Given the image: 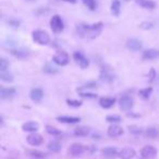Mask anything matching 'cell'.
<instances>
[{
	"label": "cell",
	"instance_id": "24",
	"mask_svg": "<svg viewBox=\"0 0 159 159\" xmlns=\"http://www.w3.org/2000/svg\"><path fill=\"white\" fill-rule=\"evenodd\" d=\"M0 80L2 81V82L6 83H11L13 81V75H12L11 72L9 71H1L0 72Z\"/></svg>",
	"mask_w": 159,
	"mask_h": 159
},
{
	"label": "cell",
	"instance_id": "21",
	"mask_svg": "<svg viewBox=\"0 0 159 159\" xmlns=\"http://www.w3.org/2000/svg\"><path fill=\"white\" fill-rule=\"evenodd\" d=\"M100 79H102V81H105V82L110 83L115 80V77H113V74L109 70H107V69H102V72H100Z\"/></svg>",
	"mask_w": 159,
	"mask_h": 159
},
{
	"label": "cell",
	"instance_id": "28",
	"mask_svg": "<svg viewBox=\"0 0 159 159\" xmlns=\"http://www.w3.org/2000/svg\"><path fill=\"white\" fill-rule=\"evenodd\" d=\"M48 149L50 150V152H57L61 149V144L57 141H51V142H49V144H48Z\"/></svg>",
	"mask_w": 159,
	"mask_h": 159
},
{
	"label": "cell",
	"instance_id": "32",
	"mask_svg": "<svg viewBox=\"0 0 159 159\" xmlns=\"http://www.w3.org/2000/svg\"><path fill=\"white\" fill-rule=\"evenodd\" d=\"M66 104L70 107H73V108H79V107L82 106L83 102L81 100H76V99H68L66 100Z\"/></svg>",
	"mask_w": 159,
	"mask_h": 159
},
{
	"label": "cell",
	"instance_id": "1",
	"mask_svg": "<svg viewBox=\"0 0 159 159\" xmlns=\"http://www.w3.org/2000/svg\"><path fill=\"white\" fill-rule=\"evenodd\" d=\"M102 22L95 23V24H80L76 26V32L77 35H80L81 37H84L86 39H94L96 38L102 31Z\"/></svg>",
	"mask_w": 159,
	"mask_h": 159
},
{
	"label": "cell",
	"instance_id": "5",
	"mask_svg": "<svg viewBox=\"0 0 159 159\" xmlns=\"http://www.w3.org/2000/svg\"><path fill=\"white\" fill-rule=\"evenodd\" d=\"M73 58H74L75 62L81 66V69H86L89 66V60L81 51H75L73 53Z\"/></svg>",
	"mask_w": 159,
	"mask_h": 159
},
{
	"label": "cell",
	"instance_id": "41",
	"mask_svg": "<svg viewBox=\"0 0 159 159\" xmlns=\"http://www.w3.org/2000/svg\"><path fill=\"white\" fill-rule=\"evenodd\" d=\"M62 1H66V2H69V3H75L76 2V0H62Z\"/></svg>",
	"mask_w": 159,
	"mask_h": 159
},
{
	"label": "cell",
	"instance_id": "23",
	"mask_svg": "<svg viewBox=\"0 0 159 159\" xmlns=\"http://www.w3.org/2000/svg\"><path fill=\"white\" fill-rule=\"evenodd\" d=\"M136 3L144 9H154L156 7V3L152 0H136Z\"/></svg>",
	"mask_w": 159,
	"mask_h": 159
},
{
	"label": "cell",
	"instance_id": "19",
	"mask_svg": "<svg viewBox=\"0 0 159 159\" xmlns=\"http://www.w3.org/2000/svg\"><path fill=\"white\" fill-rule=\"evenodd\" d=\"M43 96H44V93L40 89H33L30 93L31 99L35 102H39L43 99Z\"/></svg>",
	"mask_w": 159,
	"mask_h": 159
},
{
	"label": "cell",
	"instance_id": "7",
	"mask_svg": "<svg viewBox=\"0 0 159 159\" xmlns=\"http://www.w3.org/2000/svg\"><path fill=\"white\" fill-rule=\"evenodd\" d=\"M119 106L122 110L129 111L134 106V100H133V98L130 97V96H123V97H121L119 99Z\"/></svg>",
	"mask_w": 159,
	"mask_h": 159
},
{
	"label": "cell",
	"instance_id": "3",
	"mask_svg": "<svg viewBox=\"0 0 159 159\" xmlns=\"http://www.w3.org/2000/svg\"><path fill=\"white\" fill-rule=\"evenodd\" d=\"M50 27L52 30V32H55L56 34L61 33L64 30V23L62 21L61 16L56 14V16H52L50 19Z\"/></svg>",
	"mask_w": 159,
	"mask_h": 159
},
{
	"label": "cell",
	"instance_id": "35",
	"mask_svg": "<svg viewBox=\"0 0 159 159\" xmlns=\"http://www.w3.org/2000/svg\"><path fill=\"white\" fill-rule=\"evenodd\" d=\"M129 130H130L131 133H133V134H135V135H139L142 133V129L137 125H130L129 126Z\"/></svg>",
	"mask_w": 159,
	"mask_h": 159
},
{
	"label": "cell",
	"instance_id": "29",
	"mask_svg": "<svg viewBox=\"0 0 159 159\" xmlns=\"http://www.w3.org/2000/svg\"><path fill=\"white\" fill-rule=\"evenodd\" d=\"M46 131H47V133H48V134L53 135V136H58V135L61 134V131L58 130L57 128H55V126H52V125H47L46 126Z\"/></svg>",
	"mask_w": 159,
	"mask_h": 159
},
{
	"label": "cell",
	"instance_id": "40",
	"mask_svg": "<svg viewBox=\"0 0 159 159\" xmlns=\"http://www.w3.org/2000/svg\"><path fill=\"white\" fill-rule=\"evenodd\" d=\"M8 23H9L11 26H20V22H19V21L10 20V21H8Z\"/></svg>",
	"mask_w": 159,
	"mask_h": 159
},
{
	"label": "cell",
	"instance_id": "38",
	"mask_svg": "<svg viewBox=\"0 0 159 159\" xmlns=\"http://www.w3.org/2000/svg\"><path fill=\"white\" fill-rule=\"evenodd\" d=\"M148 77H149V82H152L155 80V77H156V71H155V69H150L149 72H148Z\"/></svg>",
	"mask_w": 159,
	"mask_h": 159
},
{
	"label": "cell",
	"instance_id": "31",
	"mask_svg": "<svg viewBox=\"0 0 159 159\" xmlns=\"http://www.w3.org/2000/svg\"><path fill=\"white\" fill-rule=\"evenodd\" d=\"M146 135L150 139H156L158 136V130L156 128H148L146 130Z\"/></svg>",
	"mask_w": 159,
	"mask_h": 159
},
{
	"label": "cell",
	"instance_id": "15",
	"mask_svg": "<svg viewBox=\"0 0 159 159\" xmlns=\"http://www.w3.org/2000/svg\"><path fill=\"white\" fill-rule=\"evenodd\" d=\"M16 89L13 87H2L0 89V97L1 99H10L16 95Z\"/></svg>",
	"mask_w": 159,
	"mask_h": 159
},
{
	"label": "cell",
	"instance_id": "16",
	"mask_svg": "<svg viewBox=\"0 0 159 159\" xmlns=\"http://www.w3.org/2000/svg\"><path fill=\"white\" fill-rule=\"evenodd\" d=\"M116 104V98L113 97H102L99 99V106L104 109H109Z\"/></svg>",
	"mask_w": 159,
	"mask_h": 159
},
{
	"label": "cell",
	"instance_id": "27",
	"mask_svg": "<svg viewBox=\"0 0 159 159\" xmlns=\"http://www.w3.org/2000/svg\"><path fill=\"white\" fill-rule=\"evenodd\" d=\"M152 87H146V89H139V97L143 98V99H148L149 96L152 95Z\"/></svg>",
	"mask_w": 159,
	"mask_h": 159
},
{
	"label": "cell",
	"instance_id": "20",
	"mask_svg": "<svg viewBox=\"0 0 159 159\" xmlns=\"http://www.w3.org/2000/svg\"><path fill=\"white\" fill-rule=\"evenodd\" d=\"M158 57H159V51L155 50V49H147V50L144 51L143 56H142V58L144 60H154Z\"/></svg>",
	"mask_w": 159,
	"mask_h": 159
},
{
	"label": "cell",
	"instance_id": "6",
	"mask_svg": "<svg viewBox=\"0 0 159 159\" xmlns=\"http://www.w3.org/2000/svg\"><path fill=\"white\" fill-rule=\"evenodd\" d=\"M157 155V149L152 145H146L141 149V156L143 159H152Z\"/></svg>",
	"mask_w": 159,
	"mask_h": 159
},
{
	"label": "cell",
	"instance_id": "9",
	"mask_svg": "<svg viewBox=\"0 0 159 159\" xmlns=\"http://www.w3.org/2000/svg\"><path fill=\"white\" fill-rule=\"evenodd\" d=\"M84 152H85V147L82 144H79V143L72 144L70 146V148H69V152L74 157L81 156V155L84 154Z\"/></svg>",
	"mask_w": 159,
	"mask_h": 159
},
{
	"label": "cell",
	"instance_id": "10",
	"mask_svg": "<svg viewBox=\"0 0 159 159\" xmlns=\"http://www.w3.org/2000/svg\"><path fill=\"white\" fill-rule=\"evenodd\" d=\"M123 132L124 131H123V129H122V126L118 125V124H112V125L109 126L108 130H107V134L110 137H119L123 134Z\"/></svg>",
	"mask_w": 159,
	"mask_h": 159
},
{
	"label": "cell",
	"instance_id": "2",
	"mask_svg": "<svg viewBox=\"0 0 159 159\" xmlns=\"http://www.w3.org/2000/svg\"><path fill=\"white\" fill-rule=\"evenodd\" d=\"M32 37H33L34 42L38 45L42 46H46L50 43V36L47 32L42 31V30H36L32 33Z\"/></svg>",
	"mask_w": 159,
	"mask_h": 159
},
{
	"label": "cell",
	"instance_id": "12",
	"mask_svg": "<svg viewBox=\"0 0 159 159\" xmlns=\"http://www.w3.org/2000/svg\"><path fill=\"white\" fill-rule=\"evenodd\" d=\"M119 150H118L117 147H113V146H108V147H105L102 149V154L104 157L108 159H112V158H116V157L119 155Z\"/></svg>",
	"mask_w": 159,
	"mask_h": 159
},
{
	"label": "cell",
	"instance_id": "36",
	"mask_svg": "<svg viewBox=\"0 0 159 159\" xmlns=\"http://www.w3.org/2000/svg\"><path fill=\"white\" fill-rule=\"evenodd\" d=\"M80 96L83 98H89V99H93V98H96L97 95L93 93H86V92H80Z\"/></svg>",
	"mask_w": 159,
	"mask_h": 159
},
{
	"label": "cell",
	"instance_id": "17",
	"mask_svg": "<svg viewBox=\"0 0 159 159\" xmlns=\"http://www.w3.org/2000/svg\"><path fill=\"white\" fill-rule=\"evenodd\" d=\"M39 129V125H38L37 122L34 121H29L25 122L22 125V130L25 131V132H31V133H36V131Z\"/></svg>",
	"mask_w": 159,
	"mask_h": 159
},
{
	"label": "cell",
	"instance_id": "34",
	"mask_svg": "<svg viewBox=\"0 0 159 159\" xmlns=\"http://www.w3.org/2000/svg\"><path fill=\"white\" fill-rule=\"evenodd\" d=\"M8 69H9V62L5 58H1L0 59V72L1 71H7Z\"/></svg>",
	"mask_w": 159,
	"mask_h": 159
},
{
	"label": "cell",
	"instance_id": "30",
	"mask_svg": "<svg viewBox=\"0 0 159 159\" xmlns=\"http://www.w3.org/2000/svg\"><path fill=\"white\" fill-rule=\"evenodd\" d=\"M106 121L109 122V123H119L121 122V117L120 116H117V115H110V116H107L106 118Z\"/></svg>",
	"mask_w": 159,
	"mask_h": 159
},
{
	"label": "cell",
	"instance_id": "22",
	"mask_svg": "<svg viewBox=\"0 0 159 159\" xmlns=\"http://www.w3.org/2000/svg\"><path fill=\"white\" fill-rule=\"evenodd\" d=\"M121 12V3L119 0H112L111 2V13L115 16H119Z\"/></svg>",
	"mask_w": 159,
	"mask_h": 159
},
{
	"label": "cell",
	"instance_id": "37",
	"mask_svg": "<svg viewBox=\"0 0 159 159\" xmlns=\"http://www.w3.org/2000/svg\"><path fill=\"white\" fill-rule=\"evenodd\" d=\"M139 27H141L142 30H152V27H154V24H152V22H142L141 24H139Z\"/></svg>",
	"mask_w": 159,
	"mask_h": 159
},
{
	"label": "cell",
	"instance_id": "42",
	"mask_svg": "<svg viewBox=\"0 0 159 159\" xmlns=\"http://www.w3.org/2000/svg\"><path fill=\"white\" fill-rule=\"evenodd\" d=\"M125 1H130V0H125Z\"/></svg>",
	"mask_w": 159,
	"mask_h": 159
},
{
	"label": "cell",
	"instance_id": "43",
	"mask_svg": "<svg viewBox=\"0 0 159 159\" xmlns=\"http://www.w3.org/2000/svg\"><path fill=\"white\" fill-rule=\"evenodd\" d=\"M30 1H33V0H30Z\"/></svg>",
	"mask_w": 159,
	"mask_h": 159
},
{
	"label": "cell",
	"instance_id": "11",
	"mask_svg": "<svg viewBox=\"0 0 159 159\" xmlns=\"http://www.w3.org/2000/svg\"><path fill=\"white\" fill-rule=\"evenodd\" d=\"M26 141L31 146H39L43 143V136L38 133H32L26 137Z\"/></svg>",
	"mask_w": 159,
	"mask_h": 159
},
{
	"label": "cell",
	"instance_id": "8",
	"mask_svg": "<svg viewBox=\"0 0 159 159\" xmlns=\"http://www.w3.org/2000/svg\"><path fill=\"white\" fill-rule=\"evenodd\" d=\"M10 53H11L12 56H14L16 58H18V59H26V58L30 57V55H31V52H30L29 49L26 48H13L10 50Z\"/></svg>",
	"mask_w": 159,
	"mask_h": 159
},
{
	"label": "cell",
	"instance_id": "39",
	"mask_svg": "<svg viewBox=\"0 0 159 159\" xmlns=\"http://www.w3.org/2000/svg\"><path fill=\"white\" fill-rule=\"evenodd\" d=\"M31 155L34 157H39V158H43V157H44V155H43L42 152H37V150H35V152H31Z\"/></svg>",
	"mask_w": 159,
	"mask_h": 159
},
{
	"label": "cell",
	"instance_id": "26",
	"mask_svg": "<svg viewBox=\"0 0 159 159\" xmlns=\"http://www.w3.org/2000/svg\"><path fill=\"white\" fill-rule=\"evenodd\" d=\"M43 71H44L45 73H47V74H56V73L59 72V69L50 63H46L43 66Z\"/></svg>",
	"mask_w": 159,
	"mask_h": 159
},
{
	"label": "cell",
	"instance_id": "4",
	"mask_svg": "<svg viewBox=\"0 0 159 159\" xmlns=\"http://www.w3.org/2000/svg\"><path fill=\"white\" fill-rule=\"evenodd\" d=\"M52 61L55 62L56 64H58V66H66V64L69 63V61H70V57H69V55L66 52V51L60 50L52 57Z\"/></svg>",
	"mask_w": 159,
	"mask_h": 159
},
{
	"label": "cell",
	"instance_id": "25",
	"mask_svg": "<svg viewBox=\"0 0 159 159\" xmlns=\"http://www.w3.org/2000/svg\"><path fill=\"white\" fill-rule=\"evenodd\" d=\"M89 134V129L87 126H79L74 130L75 136H87Z\"/></svg>",
	"mask_w": 159,
	"mask_h": 159
},
{
	"label": "cell",
	"instance_id": "18",
	"mask_svg": "<svg viewBox=\"0 0 159 159\" xmlns=\"http://www.w3.org/2000/svg\"><path fill=\"white\" fill-rule=\"evenodd\" d=\"M57 120L61 123H66V124H75L79 123L81 121V119L77 117H69V116H61V117H58Z\"/></svg>",
	"mask_w": 159,
	"mask_h": 159
},
{
	"label": "cell",
	"instance_id": "13",
	"mask_svg": "<svg viewBox=\"0 0 159 159\" xmlns=\"http://www.w3.org/2000/svg\"><path fill=\"white\" fill-rule=\"evenodd\" d=\"M126 47L133 51H139L142 49L143 44H142L141 40L137 39V38H129V39L126 40Z\"/></svg>",
	"mask_w": 159,
	"mask_h": 159
},
{
	"label": "cell",
	"instance_id": "14",
	"mask_svg": "<svg viewBox=\"0 0 159 159\" xmlns=\"http://www.w3.org/2000/svg\"><path fill=\"white\" fill-rule=\"evenodd\" d=\"M135 154H136V152H135L133 148L124 147V148H122V149L120 150L119 157L121 159H132V158H134V157H135Z\"/></svg>",
	"mask_w": 159,
	"mask_h": 159
},
{
	"label": "cell",
	"instance_id": "33",
	"mask_svg": "<svg viewBox=\"0 0 159 159\" xmlns=\"http://www.w3.org/2000/svg\"><path fill=\"white\" fill-rule=\"evenodd\" d=\"M82 2L89 8V10L94 11L96 9V1L95 0H82Z\"/></svg>",
	"mask_w": 159,
	"mask_h": 159
}]
</instances>
